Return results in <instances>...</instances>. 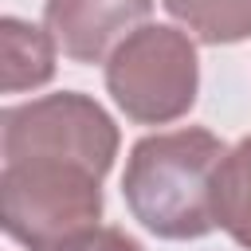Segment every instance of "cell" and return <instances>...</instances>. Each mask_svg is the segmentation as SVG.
I'll return each mask as SVG.
<instances>
[{
    "label": "cell",
    "mask_w": 251,
    "mask_h": 251,
    "mask_svg": "<svg viewBox=\"0 0 251 251\" xmlns=\"http://www.w3.org/2000/svg\"><path fill=\"white\" fill-rule=\"evenodd\" d=\"M220 161L224 145L208 129H173L137 141L122 180L133 216L169 239H196L212 231V180Z\"/></svg>",
    "instance_id": "cell-1"
},
{
    "label": "cell",
    "mask_w": 251,
    "mask_h": 251,
    "mask_svg": "<svg viewBox=\"0 0 251 251\" xmlns=\"http://www.w3.org/2000/svg\"><path fill=\"white\" fill-rule=\"evenodd\" d=\"M157 39L161 27H145L141 35H133L110 63V90L122 102L126 114L141 118V122H165L173 114H180L184 106H192V90H196V55L192 47L176 35L157 63Z\"/></svg>",
    "instance_id": "cell-2"
},
{
    "label": "cell",
    "mask_w": 251,
    "mask_h": 251,
    "mask_svg": "<svg viewBox=\"0 0 251 251\" xmlns=\"http://www.w3.org/2000/svg\"><path fill=\"white\" fill-rule=\"evenodd\" d=\"M212 212L243 247H251V137L220 161L212 180Z\"/></svg>",
    "instance_id": "cell-3"
},
{
    "label": "cell",
    "mask_w": 251,
    "mask_h": 251,
    "mask_svg": "<svg viewBox=\"0 0 251 251\" xmlns=\"http://www.w3.org/2000/svg\"><path fill=\"white\" fill-rule=\"evenodd\" d=\"M180 20H188L200 35H204V27H208V20H212V12H216V0H165Z\"/></svg>",
    "instance_id": "cell-4"
}]
</instances>
